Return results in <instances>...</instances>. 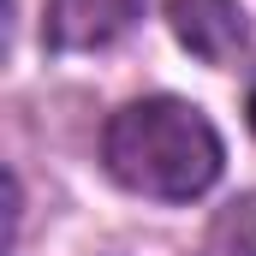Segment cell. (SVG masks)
I'll return each instance as SVG.
<instances>
[{
    "label": "cell",
    "instance_id": "obj_2",
    "mask_svg": "<svg viewBox=\"0 0 256 256\" xmlns=\"http://www.w3.org/2000/svg\"><path fill=\"white\" fill-rule=\"evenodd\" d=\"M143 18V0H48L42 6V42L54 54H90L120 42Z\"/></svg>",
    "mask_w": 256,
    "mask_h": 256
},
{
    "label": "cell",
    "instance_id": "obj_5",
    "mask_svg": "<svg viewBox=\"0 0 256 256\" xmlns=\"http://www.w3.org/2000/svg\"><path fill=\"white\" fill-rule=\"evenodd\" d=\"M244 114H250V131H256V90H250V108H244Z\"/></svg>",
    "mask_w": 256,
    "mask_h": 256
},
{
    "label": "cell",
    "instance_id": "obj_4",
    "mask_svg": "<svg viewBox=\"0 0 256 256\" xmlns=\"http://www.w3.org/2000/svg\"><path fill=\"white\" fill-rule=\"evenodd\" d=\"M214 232H220V244H226L232 256H256V191L250 196H232V202L220 208Z\"/></svg>",
    "mask_w": 256,
    "mask_h": 256
},
{
    "label": "cell",
    "instance_id": "obj_1",
    "mask_svg": "<svg viewBox=\"0 0 256 256\" xmlns=\"http://www.w3.org/2000/svg\"><path fill=\"white\" fill-rule=\"evenodd\" d=\"M102 161L137 196L191 202L220 179L226 149H220V131L208 126L202 108L179 102V96H143V102H126L108 120Z\"/></svg>",
    "mask_w": 256,
    "mask_h": 256
},
{
    "label": "cell",
    "instance_id": "obj_3",
    "mask_svg": "<svg viewBox=\"0 0 256 256\" xmlns=\"http://www.w3.org/2000/svg\"><path fill=\"white\" fill-rule=\"evenodd\" d=\"M167 24L202 66H232L250 48V18L238 0H167Z\"/></svg>",
    "mask_w": 256,
    "mask_h": 256
}]
</instances>
